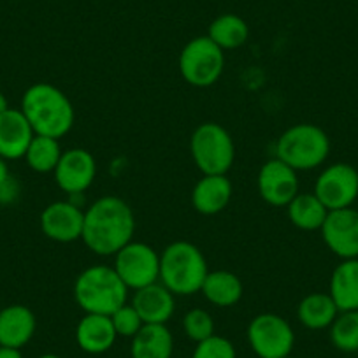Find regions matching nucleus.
<instances>
[{
	"label": "nucleus",
	"mask_w": 358,
	"mask_h": 358,
	"mask_svg": "<svg viewBox=\"0 0 358 358\" xmlns=\"http://www.w3.org/2000/svg\"><path fill=\"white\" fill-rule=\"evenodd\" d=\"M136 234V216L123 199L101 197L85 211L83 243L99 257H115Z\"/></svg>",
	"instance_id": "obj_1"
},
{
	"label": "nucleus",
	"mask_w": 358,
	"mask_h": 358,
	"mask_svg": "<svg viewBox=\"0 0 358 358\" xmlns=\"http://www.w3.org/2000/svg\"><path fill=\"white\" fill-rule=\"evenodd\" d=\"M22 113L36 136L60 141L74 127V106L67 95L50 83H36L23 94Z\"/></svg>",
	"instance_id": "obj_2"
},
{
	"label": "nucleus",
	"mask_w": 358,
	"mask_h": 358,
	"mask_svg": "<svg viewBox=\"0 0 358 358\" xmlns=\"http://www.w3.org/2000/svg\"><path fill=\"white\" fill-rule=\"evenodd\" d=\"M208 274V260L194 243L176 241L162 251L160 283L174 295L199 294Z\"/></svg>",
	"instance_id": "obj_3"
},
{
	"label": "nucleus",
	"mask_w": 358,
	"mask_h": 358,
	"mask_svg": "<svg viewBox=\"0 0 358 358\" xmlns=\"http://www.w3.org/2000/svg\"><path fill=\"white\" fill-rule=\"evenodd\" d=\"M74 299L86 315L111 316L127 304L129 288L113 267L92 265L76 278Z\"/></svg>",
	"instance_id": "obj_4"
},
{
	"label": "nucleus",
	"mask_w": 358,
	"mask_h": 358,
	"mask_svg": "<svg viewBox=\"0 0 358 358\" xmlns=\"http://www.w3.org/2000/svg\"><path fill=\"white\" fill-rule=\"evenodd\" d=\"M330 155V139L313 123H297L281 134L276 143V158L295 171H313L325 164Z\"/></svg>",
	"instance_id": "obj_5"
},
{
	"label": "nucleus",
	"mask_w": 358,
	"mask_h": 358,
	"mask_svg": "<svg viewBox=\"0 0 358 358\" xmlns=\"http://www.w3.org/2000/svg\"><path fill=\"white\" fill-rule=\"evenodd\" d=\"M190 153L202 176L227 174L236 160V144L220 123L206 122L192 134Z\"/></svg>",
	"instance_id": "obj_6"
},
{
	"label": "nucleus",
	"mask_w": 358,
	"mask_h": 358,
	"mask_svg": "<svg viewBox=\"0 0 358 358\" xmlns=\"http://www.w3.org/2000/svg\"><path fill=\"white\" fill-rule=\"evenodd\" d=\"M225 69V53L208 36L188 41L179 53V72L185 81L197 88L218 83Z\"/></svg>",
	"instance_id": "obj_7"
},
{
	"label": "nucleus",
	"mask_w": 358,
	"mask_h": 358,
	"mask_svg": "<svg viewBox=\"0 0 358 358\" xmlns=\"http://www.w3.org/2000/svg\"><path fill=\"white\" fill-rule=\"evenodd\" d=\"M248 343L258 358H285L294 350L295 334L283 316L262 313L248 325Z\"/></svg>",
	"instance_id": "obj_8"
},
{
	"label": "nucleus",
	"mask_w": 358,
	"mask_h": 358,
	"mask_svg": "<svg viewBox=\"0 0 358 358\" xmlns=\"http://www.w3.org/2000/svg\"><path fill=\"white\" fill-rule=\"evenodd\" d=\"M113 268L129 290H141L160 281V255L150 244L130 241L115 255Z\"/></svg>",
	"instance_id": "obj_9"
},
{
	"label": "nucleus",
	"mask_w": 358,
	"mask_h": 358,
	"mask_svg": "<svg viewBox=\"0 0 358 358\" xmlns=\"http://www.w3.org/2000/svg\"><path fill=\"white\" fill-rule=\"evenodd\" d=\"M313 194L329 211L351 208L358 199V171L344 162L329 165L316 179Z\"/></svg>",
	"instance_id": "obj_10"
},
{
	"label": "nucleus",
	"mask_w": 358,
	"mask_h": 358,
	"mask_svg": "<svg viewBox=\"0 0 358 358\" xmlns=\"http://www.w3.org/2000/svg\"><path fill=\"white\" fill-rule=\"evenodd\" d=\"M257 188L260 197L268 206L287 208L292 199L299 194L297 171L280 158H271L258 171Z\"/></svg>",
	"instance_id": "obj_11"
},
{
	"label": "nucleus",
	"mask_w": 358,
	"mask_h": 358,
	"mask_svg": "<svg viewBox=\"0 0 358 358\" xmlns=\"http://www.w3.org/2000/svg\"><path fill=\"white\" fill-rule=\"evenodd\" d=\"M53 174L62 192L69 195H81L94 185L97 162L88 150L72 148L64 151Z\"/></svg>",
	"instance_id": "obj_12"
},
{
	"label": "nucleus",
	"mask_w": 358,
	"mask_h": 358,
	"mask_svg": "<svg viewBox=\"0 0 358 358\" xmlns=\"http://www.w3.org/2000/svg\"><path fill=\"white\" fill-rule=\"evenodd\" d=\"M327 248L343 260L358 258V211L353 208L329 211L322 229Z\"/></svg>",
	"instance_id": "obj_13"
},
{
	"label": "nucleus",
	"mask_w": 358,
	"mask_h": 358,
	"mask_svg": "<svg viewBox=\"0 0 358 358\" xmlns=\"http://www.w3.org/2000/svg\"><path fill=\"white\" fill-rule=\"evenodd\" d=\"M85 211L72 201H58L41 213V230L55 243H74L83 236Z\"/></svg>",
	"instance_id": "obj_14"
},
{
	"label": "nucleus",
	"mask_w": 358,
	"mask_h": 358,
	"mask_svg": "<svg viewBox=\"0 0 358 358\" xmlns=\"http://www.w3.org/2000/svg\"><path fill=\"white\" fill-rule=\"evenodd\" d=\"M34 137L36 132L22 109L9 108L4 115H0V157L6 160L25 158Z\"/></svg>",
	"instance_id": "obj_15"
},
{
	"label": "nucleus",
	"mask_w": 358,
	"mask_h": 358,
	"mask_svg": "<svg viewBox=\"0 0 358 358\" xmlns=\"http://www.w3.org/2000/svg\"><path fill=\"white\" fill-rule=\"evenodd\" d=\"M132 306L144 325H167L176 311V295L158 281L134 292Z\"/></svg>",
	"instance_id": "obj_16"
},
{
	"label": "nucleus",
	"mask_w": 358,
	"mask_h": 358,
	"mask_svg": "<svg viewBox=\"0 0 358 358\" xmlns=\"http://www.w3.org/2000/svg\"><path fill=\"white\" fill-rule=\"evenodd\" d=\"M36 329V315L27 306L11 304L0 311V346L22 350L32 341Z\"/></svg>",
	"instance_id": "obj_17"
},
{
	"label": "nucleus",
	"mask_w": 358,
	"mask_h": 358,
	"mask_svg": "<svg viewBox=\"0 0 358 358\" xmlns=\"http://www.w3.org/2000/svg\"><path fill=\"white\" fill-rule=\"evenodd\" d=\"M232 199V183L227 174L202 176L192 190V204L204 216L222 213Z\"/></svg>",
	"instance_id": "obj_18"
},
{
	"label": "nucleus",
	"mask_w": 358,
	"mask_h": 358,
	"mask_svg": "<svg viewBox=\"0 0 358 358\" xmlns=\"http://www.w3.org/2000/svg\"><path fill=\"white\" fill-rule=\"evenodd\" d=\"M115 327L111 316L86 315L76 327V343L83 351L90 355H101L111 350L116 343Z\"/></svg>",
	"instance_id": "obj_19"
},
{
	"label": "nucleus",
	"mask_w": 358,
	"mask_h": 358,
	"mask_svg": "<svg viewBox=\"0 0 358 358\" xmlns=\"http://www.w3.org/2000/svg\"><path fill=\"white\" fill-rule=\"evenodd\" d=\"M329 294L339 313L358 311V258L343 260L334 268Z\"/></svg>",
	"instance_id": "obj_20"
},
{
	"label": "nucleus",
	"mask_w": 358,
	"mask_h": 358,
	"mask_svg": "<svg viewBox=\"0 0 358 358\" xmlns=\"http://www.w3.org/2000/svg\"><path fill=\"white\" fill-rule=\"evenodd\" d=\"M172 351L174 337L167 325H143L130 344L132 358H172Z\"/></svg>",
	"instance_id": "obj_21"
},
{
	"label": "nucleus",
	"mask_w": 358,
	"mask_h": 358,
	"mask_svg": "<svg viewBox=\"0 0 358 358\" xmlns=\"http://www.w3.org/2000/svg\"><path fill=\"white\" fill-rule=\"evenodd\" d=\"M243 281L230 271H209L206 276L201 294L208 302L218 308L236 306L243 297Z\"/></svg>",
	"instance_id": "obj_22"
},
{
	"label": "nucleus",
	"mask_w": 358,
	"mask_h": 358,
	"mask_svg": "<svg viewBox=\"0 0 358 358\" xmlns=\"http://www.w3.org/2000/svg\"><path fill=\"white\" fill-rule=\"evenodd\" d=\"M337 315L339 309L330 294H309L299 302L297 318L309 330L330 329Z\"/></svg>",
	"instance_id": "obj_23"
},
{
	"label": "nucleus",
	"mask_w": 358,
	"mask_h": 358,
	"mask_svg": "<svg viewBox=\"0 0 358 358\" xmlns=\"http://www.w3.org/2000/svg\"><path fill=\"white\" fill-rule=\"evenodd\" d=\"M287 213L292 225L306 230V232H313V230L322 229L323 222L329 215V209L323 206V202L313 192L311 194H301L299 192L292 199L290 204L287 206Z\"/></svg>",
	"instance_id": "obj_24"
},
{
	"label": "nucleus",
	"mask_w": 358,
	"mask_h": 358,
	"mask_svg": "<svg viewBox=\"0 0 358 358\" xmlns=\"http://www.w3.org/2000/svg\"><path fill=\"white\" fill-rule=\"evenodd\" d=\"M208 37L216 46L222 48L223 51L237 50L250 37V27H248V23L241 16L227 13V15L218 16L209 25Z\"/></svg>",
	"instance_id": "obj_25"
},
{
	"label": "nucleus",
	"mask_w": 358,
	"mask_h": 358,
	"mask_svg": "<svg viewBox=\"0 0 358 358\" xmlns=\"http://www.w3.org/2000/svg\"><path fill=\"white\" fill-rule=\"evenodd\" d=\"M62 155L64 151L60 148V141L53 139V137L36 136L27 150L25 160L32 171L39 172V174H48V172H55Z\"/></svg>",
	"instance_id": "obj_26"
},
{
	"label": "nucleus",
	"mask_w": 358,
	"mask_h": 358,
	"mask_svg": "<svg viewBox=\"0 0 358 358\" xmlns=\"http://www.w3.org/2000/svg\"><path fill=\"white\" fill-rule=\"evenodd\" d=\"M330 341L344 353L358 351V311H343L330 325Z\"/></svg>",
	"instance_id": "obj_27"
},
{
	"label": "nucleus",
	"mask_w": 358,
	"mask_h": 358,
	"mask_svg": "<svg viewBox=\"0 0 358 358\" xmlns=\"http://www.w3.org/2000/svg\"><path fill=\"white\" fill-rule=\"evenodd\" d=\"M183 330L188 339L194 343H202L208 337L215 336V320L206 309H190L183 316Z\"/></svg>",
	"instance_id": "obj_28"
},
{
	"label": "nucleus",
	"mask_w": 358,
	"mask_h": 358,
	"mask_svg": "<svg viewBox=\"0 0 358 358\" xmlns=\"http://www.w3.org/2000/svg\"><path fill=\"white\" fill-rule=\"evenodd\" d=\"M111 322L116 334H118V337H130V339H132L144 325L139 313L136 311V308H134L132 304H125L120 309H116L111 315Z\"/></svg>",
	"instance_id": "obj_29"
},
{
	"label": "nucleus",
	"mask_w": 358,
	"mask_h": 358,
	"mask_svg": "<svg viewBox=\"0 0 358 358\" xmlns=\"http://www.w3.org/2000/svg\"><path fill=\"white\" fill-rule=\"evenodd\" d=\"M192 358H237L236 348L227 337L211 336L202 343H197Z\"/></svg>",
	"instance_id": "obj_30"
},
{
	"label": "nucleus",
	"mask_w": 358,
	"mask_h": 358,
	"mask_svg": "<svg viewBox=\"0 0 358 358\" xmlns=\"http://www.w3.org/2000/svg\"><path fill=\"white\" fill-rule=\"evenodd\" d=\"M20 197V185L16 179L9 176L4 183H0V204H13Z\"/></svg>",
	"instance_id": "obj_31"
},
{
	"label": "nucleus",
	"mask_w": 358,
	"mask_h": 358,
	"mask_svg": "<svg viewBox=\"0 0 358 358\" xmlns=\"http://www.w3.org/2000/svg\"><path fill=\"white\" fill-rule=\"evenodd\" d=\"M0 358H23L22 351L16 348H6L0 346Z\"/></svg>",
	"instance_id": "obj_32"
},
{
	"label": "nucleus",
	"mask_w": 358,
	"mask_h": 358,
	"mask_svg": "<svg viewBox=\"0 0 358 358\" xmlns=\"http://www.w3.org/2000/svg\"><path fill=\"white\" fill-rule=\"evenodd\" d=\"M9 176H11V174H9L8 160L0 157V183H4V181L9 178Z\"/></svg>",
	"instance_id": "obj_33"
},
{
	"label": "nucleus",
	"mask_w": 358,
	"mask_h": 358,
	"mask_svg": "<svg viewBox=\"0 0 358 358\" xmlns=\"http://www.w3.org/2000/svg\"><path fill=\"white\" fill-rule=\"evenodd\" d=\"M8 109H9L8 99H6V95L2 94V92H0V115H4V113L8 111Z\"/></svg>",
	"instance_id": "obj_34"
},
{
	"label": "nucleus",
	"mask_w": 358,
	"mask_h": 358,
	"mask_svg": "<svg viewBox=\"0 0 358 358\" xmlns=\"http://www.w3.org/2000/svg\"><path fill=\"white\" fill-rule=\"evenodd\" d=\"M39 358H60V357H58V355H53V353H46V355H43V357H39Z\"/></svg>",
	"instance_id": "obj_35"
},
{
	"label": "nucleus",
	"mask_w": 358,
	"mask_h": 358,
	"mask_svg": "<svg viewBox=\"0 0 358 358\" xmlns=\"http://www.w3.org/2000/svg\"><path fill=\"white\" fill-rule=\"evenodd\" d=\"M285 358H292V357H285Z\"/></svg>",
	"instance_id": "obj_36"
}]
</instances>
